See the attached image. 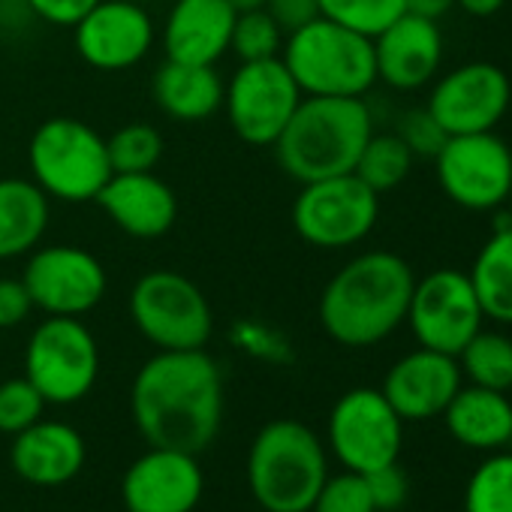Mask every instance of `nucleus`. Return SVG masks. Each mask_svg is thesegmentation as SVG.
Masks as SVG:
<instances>
[{"label":"nucleus","instance_id":"f257e3e1","mask_svg":"<svg viewBox=\"0 0 512 512\" xmlns=\"http://www.w3.org/2000/svg\"><path fill=\"white\" fill-rule=\"evenodd\" d=\"M133 422L148 446L205 452L223 422V377L205 350H160L130 392Z\"/></svg>","mask_w":512,"mask_h":512},{"label":"nucleus","instance_id":"f03ea898","mask_svg":"<svg viewBox=\"0 0 512 512\" xmlns=\"http://www.w3.org/2000/svg\"><path fill=\"white\" fill-rule=\"evenodd\" d=\"M416 275L392 250H365L344 263L320 293V326L341 347H374L407 320Z\"/></svg>","mask_w":512,"mask_h":512},{"label":"nucleus","instance_id":"7ed1b4c3","mask_svg":"<svg viewBox=\"0 0 512 512\" xmlns=\"http://www.w3.org/2000/svg\"><path fill=\"white\" fill-rule=\"evenodd\" d=\"M371 133L374 118L362 97H302L272 148L278 166L308 184L353 172Z\"/></svg>","mask_w":512,"mask_h":512},{"label":"nucleus","instance_id":"20e7f679","mask_svg":"<svg viewBox=\"0 0 512 512\" xmlns=\"http://www.w3.org/2000/svg\"><path fill=\"white\" fill-rule=\"evenodd\" d=\"M326 479V446L305 422L275 419L253 437L247 485L266 512H311Z\"/></svg>","mask_w":512,"mask_h":512},{"label":"nucleus","instance_id":"39448f33","mask_svg":"<svg viewBox=\"0 0 512 512\" xmlns=\"http://www.w3.org/2000/svg\"><path fill=\"white\" fill-rule=\"evenodd\" d=\"M281 61L305 97H365L377 85L374 40L323 16L287 34Z\"/></svg>","mask_w":512,"mask_h":512},{"label":"nucleus","instance_id":"423d86ee","mask_svg":"<svg viewBox=\"0 0 512 512\" xmlns=\"http://www.w3.org/2000/svg\"><path fill=\"white\" fill-rule=\"evenodd\" d=\"M34 184L58 202H94L112 175L106 139L79 118L43 121L28 145Z\"/></svg>","mask_w":512,"mask_h":512},{"label":"nucleus","instance_id":"0eeeda50","mask_svg":"<svg viewBox=\"0 0 512 512\" xmlns=\"http://www.w3.org/2000/svg\"><path fill=\"white\" fill-rule=\"evenodd\" d=\"M130 317L157 350H205L214 329L205 293L172 269L148 272L133 284Z\"/></svg>","mask_w":512,"mask_h":512},{"label":"nucleus","instance_id":"6e6552de","mask_svg":"<svg viewBox=\"0 0 512 512\" xmlns=\"http://www.w3.org/2000/svg\"><path fill=\"white\" fill-rule=\"evenodd\" d=\"M380 220V196L353 172L302 184L293 202V226L320 250H344L365 241Z\"/></svg>","mask_w":512,"mask_h":512},{"label":"nucleus","instance_id":"1a4fd4ad","mask_svg":"<svg viewBox=\"0 0 512 512\" xmlns=\"http://www.w3.org/2000/svg\"><path fill=\"white\" fill-rule=\"evenodd\" d=\"M100 374V347L79 317H46L25 350V377L46 404L82 401Z\"/></svg>","mask_w":512,"mask_h":512},{"label":"nucleus","instance_id":"9d476101","mask_svg":"<svg viewBox=\"0 0 512 512\" xmlns=\"http://www.w3.org/2000/svg\"><path fill=\"white\" fill-rule=\"evenodd\" d=\"M302 97L305 94L281 55L266 61H241L232 79L223 85L229 127L253 148H272L278 142Z\"/></svg>","mask_w":512,"mask_h":512},{"label":"nucleus","instance_id":"9b49d317","mask_svg":"<svg viewBox=\"0 0 512 512\" xmlns=\"http://www.w3.org/2000/svg\"><path fill=\"white\" fill-rule=\"evenodd\" d=\"M443 196L464 211H500L512 187V148L494 130L446 136L434 154Z\"/></svg>","mask_w":512,"mask_h":512},{"label":"nucleus","instance_id":"f8f14e48","mask_svg":"<svg viewBox=\"0 0 512 512\" xmlns=\"http://www.w3.org/2000/svg\"><path fill=\"white\" fill-rule=\"evenodd\" d=\"M404 446V419L380 389H350L329 413V449L353 473L395 464Z\"/></svg>","mask_w":512,"mask_h":512},{"label":"nucleus","instance_id":"ddd939ff","mask_svg":"<svg viewBox=\"0 0 512 512\" xmlns=\"http://www.w3.org/2000/svg\"><path fill=\"white\" fill-rule=\"evenodd\" d=\"M404 323L419 347L458 356L461 347L485 326L470 275L461 269H434L425 278H416Z\"/></svg>","mask_w":512,"mask_h":512},{"label":"nucleus","instance_id":"4468645a","mask_svg":"<svg viewBox=\"0 0 512 512\" xmlns=\"http://www.w3.org/2000/svg\"><path fill=\"white\" fill-rule=\"evenodd\" d=\"M22 281L34 308L49 317H82L103 302L109 287L103 263L76 244L34 247Z\"/></svg>","mask_w":512,"mask_h":512},{"label":"nucleus","instance_id":"2eb2a0df","mask_svg":"<svg viewBox=\"0 0 512 512\" xmlns=\"http://www.w3.org/2000/svg\"><path fill=\"white\" fill-rule=\"evenodd\" d=\"M509 103L512 82L506 70L491 61H470L434 79L425 109L446 136H464L497 130Z\"/></svg>","mask_w":512,"mask_h":512},{"label":"nucleus","instance_id":"dca6fc26","mask_svg":"<svg viewBox=\"0 0 512 512\" xmlns=\"http://www.w3.org/2000/svg\"><path fill=\"white\" fill-rule=\"evenodd\" d=\"M79 58L103 73L130 70L154 46V19L145 4L133 0H97V4L73 25Z\"/></svg>","mask_w":512,"mask_h":512},{"label":"nucleus","instance_id":"f3484780","mask_svg":"<svg viewBox=\"0 0 512 512\" xmlns=\"http://www.w3.org/2000/svg\"><path fill=\"white\" fill-rule=\"evenodd\" d=\"M202 467L196 455L151 446L121 482L127 512H193L202 500Z\"/></svg>","mask_w":512,"mask_h":512},{"label":"nucleus","instance_id":"a211bd4d","mask_svg":"<svg viewBox=\"0 0 512 512\" xmlns=\"http://www.w3.org/2000/svg\"><path fill=\"white\" fill-rule=\"evenodd\" d=\"M461 386L464 377L455 356L419 347L386 371L380 392L404 422H422L443 416Z\"/></svg>","mask_w":512,"mask_h":512},{"label":"nucleus","instance_id":"6ab92c4d","mask_svg":"<svg viewBox=\"0 0 512 512\" xmlns=\"http://www.w3.org/2000/svg\"><path fill=\"white\" fill-rule=\"evenodd\" d=\"M377 82L395 91H419L431 85L443 64L440 25L413 13L398 16L374 37Z\"/></svg>","mask_w":512,"mask_h":512},{"label":"nucleus","instance_id":"aec40b11","mask_svg":"<svg viewBox=\"0 0 512 512\" xmlns=\"http://www.w3.org/2000/svg\"><path fill=\"white\" fill-rule=\"evenodd\" d=\"M94 202L133 238H160L178 217L175 190L154 172H112Z\"/></svg>","mask_w":512,"mask_h":512},{"label":"nucleus","instance_id":"412c9836","mask_svg":"<svg viewBox=\"0 0 512 512\" xmlns=\"http://www.w3.org/2000/svg\"><path fill=\"white\" fill-rule=\"evenodd\" d=\"M235 16L229 0H175L163 25L166 61L217 64L229 52Z\"/></svg>","mask_w":512,"mask_h":512},{"label":"nucleus","instance_id":"4be33fe9","mask_svg":"<svg viewBox=\"0 0 512 512\" xmlns=\"http://www.w3.org/2000/svg\"><path fill=\"white\" fill-rule=\"evenodd\" d=\"M13 470L31 485H64L85 464V440L67 422L37 419L13 440Z\"/></svg>","mask_w":512,"mask_h":512},{"label":"nucleus","instance_id":"5701e85b","mask_svg":"<svg viewBox=\"0 0 512 512\" xmlns=\"http://www.w3.org/2000/svg\"><path fill=\"white\" fill-rule=\"evenodd\" d=\"M446 431L467 449L497 452L512 446V401L506 392L461 386L443 410Z\"/></svg>","mask_w":512,"mask_h":512},{"label":"nucleus","instance_id":"b1692460","mask_svg":"<svg viewBox=\"0 0 512 512\" xmlns=\"http://www.w3.org/2000/svg\"><path fill=\"white\" fill-rule=\"evenodd\" d=\"M154 100L163 115L175 121H205L223 106V79L214 64H181L166 61L154 73Z\"/></svg>","mask_w":512,"mask_h":512},{"label":"nucleus","instance_id":"393cba45","mask_svg":"<svg viewBox=\"0 0 512 512\" xmlns=\"http://www.w3.org/2000/svg\"><path fill=\"white\" fill-rule=\"evenodd\" d=\"M46 226L49 196L28 178H0V260L28 256Z\"/></svg>","mask_w":512,"mask_h":512},{"label":"nucleus","instance_id":"a878e982","mask_svg":"<svg viewBox=\"0 0 512 512\" xmlns=\"http://www.w3.org/2000/svg\"><path fill=\"white\" fill-rule=\"evenodd\" d=\"M494 220L491 235L482 241L470 266V284L482 305L485 320L497 326H512V223Z\"/></svg>","mask_w":512,"mask_h":512},{"label":"nucleus","instance_id":"bb28decb","mask_svg":"<svg viewBox=\"0 0 512 512\" xmlns=\"http://www.w3.org/2000/svg\"><path fill=\"white\" fill-rule=\"evenodd\" d=\"M461 377L482 389H512V338L494 329H479L455 356Z\"/></svg>","mask_w":512,"mask_h":512},{"label":"nucleus","instance_id":"cd10ccee","mask_svg":"<svg viewBox=\"0 0 512 512\" xmlns=\"http://www.w3.org/2000/svg\"><path fill=\"white\" fill-rule=\"evenodd\" d=\"M413 160H416L413 151L404 145L398 133H371V139L365 142L356 160L353 175H359L377 196H383L407 181Z\"/></svg>","mask_w":512,"mask_h":512},{"label":"nucleus","instance_id":"c85d7f7f","mask_svg":"<svg viewBox=\"0 0 512 512\" xmlns=\"http://www.w3.org/2000/svg\"><path fill=\"white\" fill-rule=\"evenodd\" d=\"M464 512H512V452H491L467 479Z\"/></svg>","mask_w":512,"mask_h":512},{"label":"nucleus","instance_id":"c756f323","mask_svg":"<svg viewBox=\"0 0 512 512\" xmlns=\"http://www.w3.org/2000/svg\"><path fill=\"white\" fill-rule=\"evenodd\" d=\"M317 4L323 19H332L371 40L407 13V0H317Z\"/></svg>","mask_w":512,"mask_h":512},{"label":"nucleus","instance_id":"7c9ffc66","mask_svg":"<svg viewBox=\"0 0 512 512\" xmlns=\"http://www.w3.org/2000/svg\"><path fill=\"white\" fill-rule=\"evenodd\" d=\"M112 172H154L163 154V139L151 124L133 121L106 139Z\"/></svg>","mask_w":512,"mask_h":512},{"label":"nucleus","instance_id":"2f4dec72","mask_svg":"<svg viewBox=\"0 0 512 512\" xmlns=\"http://www.w3.org/2000/svg\"><path fill=\"white\" fill-rule=\"evenodd\" d=\"M284 40H287L284 28L266 10L238 13L232 25L229 52H235L238 61H266L281 55Z\"/></svg>","mask_w":512,"mask_h":512},{"label":"nucleus","instance_id":"473e14b6","mask_svg":"<svg viewBox=\"0 0 512 512\" xmlns=\"http://www.w3.org/2000/svg\"><path fill=\"white\" fill-rule=\"evenodd\" d=\"M46 398L28 377L0 383V434H19L37 419H43Z\"/></svg>","mask_w":512,"mask_h":512},{"label":"nucleus","instance_id":"72a5a7b5","mask_svg":"<svg viewBox=\"0 0 512 512\" xmlns=\"http://www.w3.org/2000/svg\"><path fill=\"white\" fill-rule=\"evenodd\" d=\"M311 512H377V506H374L365 476L347 470L323 482Z\"/></svg>","mask_w":512,"mask_h":512},{"label":"nucleus","instance_id":"f704fd0d","mask_svg":"<svg viewBox=\"0 0 512 512\" xmlns=\"http://www.w3.org/2000/svg\"><path fill=\"white\" fill-rule=\"evenodd\" d=\"M395 133L404 139V145L413 151V157H431L434 160V154L446 142L443 127L431 118L428 109H410V112H404Z\"/></svg>","mask_w":512,"mask_h":512},{"label":"nucleus","instance_id":"c9c22d12","mask_svg":"<svg viewBox=\"0 0 512 512\" xmlns=\"http://www.w3.org/2000/svg\"><path fill=\"white\" fill-rule=\"evenodd\" d=\"M362 476L368 482V491L374 497L377 512H392V509H398L407 500L410 485H407V476L398 467V461L395 464H386V467H377L371 473H362Z\"/></svg>","mask_w":512,"mask_h":512},{"label":"nucleus","instance_id":"e433bc0d","mask_svg":"<svg viewBox=\"0 0 512 512\" xmlns=\"http://www.w3.org/2000/svg\"><path fill=\"white\" fill-rule=\"evenodd\" d=\"M34 302L22 278H0V329H13L28 320Z\"/></svg>","mask_w":512,"mask_h":512},{"label":"nucleus","instance_id":"4c0bfd02","mask_svg":"<svg viewBox=\"0 0 512 512\" xmlns=\"http://www.w3.org/2000/svg\"><path fill=\"white\" fill-rule=\"evenodd\" d=\"M266 13L284 28V34H293L320 16V4L317 0H266Z\"/></svg>","mask_w":512,"mask_h":512},{"label":"nucleus","instance_id":"58836bf2","mask_svg":"<svg viewBox=\"0 0 512 512\" xmlns=\"http://www.w3.org/2000/svg\"><path fill=\"white\" fill-rule=\"evenodd\" d=\"M25 4L49 25L73 28L97 0H25Z\"/></svg>","mask_w":512,"mask_h":512},{"label":"nucleus","instance_id":"ea45409f","mask_svg":"<svg viewBox=\"0 0 512 512\" xmlns=\"http://www.w3.org/2000/svg\"><path fill=\"white\" fill-rule=\"evenodd\" d=\"M235 344L247 347L250 353H272V347H278L275 335L260 323H238L235 326Z\"/></svg>","mask_w":512,"mask_h":512},{"label":"nucleus","instance_id":"a19ab883","mask_svg":"<svg viewBox=\"0 0 512 512\" xmlns=\"http://www.w3.org/2000/svg\"><path fill=\"white\" fill-rule=\"evenodd\" d=\"M449 10H455V0H407V13L440 22Z\"/></svg>","mask_w":512,"mask_h":512},{"label":"nucleus","instance_id":"79ce46f5","mask_svg":"<svg viewBox=\"0 0 512 512\" xmlns=\"http://www.w3.org/2000/svg\"><path fill=\"white\" fill-rule=\"evenodd\" d=\"M503 4L506 0H455V10L473 19H491L503 10Z\"/></svg>","mask_w":512,"mask_h":512},{"label":"nucleus","instance_id":"37998d69","mask_svg":"<svg viewBox=\"0 0 512 512\" xmlns=\"http://www.w3.org/2000/svg\"><path fill=\"white\" fill-rule=\"evenodd\" d=\"M235 13H253V10H266V0H229Z\"/></svg>","mask_w":512,"mask_h":512},{"label":"nucleus","instance_id":"c03bdc74","mask_svg":"<svg viewBox=\"0 0 512 512\" xmlns=\"http://www.w3.org/2000/svg\"><path fill=\"white\" fill-rule=\"evenodd\" d=\"M500 211H503V217L512 223V187H509V193H506V202H503V208H500Z\"/></svg>","mask_w":512,"mask_h":512},{"label":"nucleus","instance_id":"a18cd8bd","mask_svg":"<svg viewBox=\"0 0 512 512\" xmlns=\"http://www.w3.org/2000/svg\"><path fill=\"white\" fill-rule=\"evenodd\" d=\"M133 4H148V0H133Z\"/></svg>","mask_w":512,"mask_h":512}]
</instances>
